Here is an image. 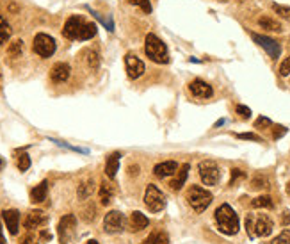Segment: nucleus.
Wrapping results in <instances>:
<instances>
[{
    "mask_svg": "<svg viewBox=\"0 0 290 244\" xmlns=\"http://www.w3.org/2000/svg\"><path fill=\"white\" fill-rule=\"evenodd\" d=\"M47 196H48L47 180H43L41 184H38L32 191H30V201H32V203H43V201L47 200Z\"/></svg>",
    "mask_w": 290,
    "mask_h": 244,
    "instance_id": "nucleus-20",
    "label": "nucleus"
},
{
    "mask_svg": "<svg viewBox=\"0 0 290 244\" xmlns=\"http://www.w3.org/2000/svg\"><path fill=\"white\" fill-rule=\"evenodd\" d=\"M148 225H149V219L146 218L143 212L136 210V212H132V214H130V230H132V232L145 230V228H148Z\"/></svg>",
    "mask_w": 290,
    "mask_h": 244,
    "instance_id": "nucleus-19",
    "label": "nucleus"
},
{
    "mask_svg": "<svg viewBox=\"0 0 290 244\" xmlns=\"http://www.w3.org/2000/svg\"><path fill=\"white\" fill-rule=\"evenodd\" d=\"M145 244H169V236L164 230H153L145 239Z\"/></svg>",
    "mask_w": 290,
    "mask_h": 244,
    "instance_id": "nucleus-24",
    "label": "nucleus"
},
{
    "mask_svg": "<svg viewBox=\"0 0 290 244\" xmlns=\"http://www.w3.org/2000/svg\"><path fill=\"white\" fill-rule=\"evenodd\" d=\"M244 178H246V173H244L242 169H237V167H235V169H231V180H230V185H231V187H233V185L237 184L239 180H244Z\"/></svg>",
    "mask_w": 290,
    "mask_h": 244,
    "instance_id": "nucleus-36",
    "label": "nucleus"
},
{
    "mask_svg": "<svg viewBox=\"0 0 290 244\" xmlns=\"http://www.w3.org/2000/svg\"><path fill=\"white\" fill-rule=\"evenodd\" d=\"M120 159H121L120 152H114V154L109 155L105 161V175L111 180L116 178V175H118V171H120Z\"/></svg>",
    "mask_w": 290,
    "mask_h": 244,
    "instance_id": "nucleus-18",
    "label": "nucleus"
},
{
    "mask_svg": "<svg viewBox=\"0 0 290 244\" xmlns=\"http://www.w3.org/2000/svg\"><path fill=\"white\" fill-rule=\"evenodd\" d=\"M0 86H2V73H0Z\"/></svg>",
    "mask_w": 290,
    "mask_h": 244,
    "instance_id": "nucleus-52",
    "label": "nucleus"
},
{
    "mask_svg": "<svg viewBox=\"0 0 290 244\" xmlns=\"http://www.w3.org/2000/svg\"><path fill=\"white\" fill-rule=\"evenodd\" d=\"M176 171H178V163H176V161H164V163H158L153 169L157 178H166V176L175 175Z\"/></svg>",
    "mask_w": 290,
    "mask_h": 244,
    "instance_id": "nucleus-17",
    "label": "nucleus"
},
{
    "mask_svg": "<svg viewBox=\"0 0 290 244\" xmlns=\"http://www.w3.org/2000/svg\"><path fill=\"white\" fill-rule=\"evenodd\" d=\"M273 11L290 22V7H287V5H280V4H273Z\"/></svg>",
    "mask_w": 290,
    "mask_h": 244,
    "instance_id": "nucleus-33",
    "label": "nucleus"
},
{
    "mask_svg": "<svg viewBox=\"0 0 290 244\" xmlns=\"http://www.w3.org/2000/svg\"><path fill=\"white\" fill-rule=\"evenodd\" d=\"M48 223V216L43 210H30L29 214L23 219V227L27 230H34V228H41Z\"/></svg>",
    "mask_w": 290,
    "mask_h": 244,
    "instance_id": "nucleus-14",
    "label": "nucleus"
},
{
    "mask_svg": "<svg viewBox=\"0 0 290 244\" xmlns=\"http://www.w3.org/2000/svg\"><path fill=\"white\" fill-rule=\"evenodd\" d=\"M2 167H4V161L0 159V171H2Z\"/></svg>",
    "mask_w": 290,
    "mask_h": 244,
    "instance_id": "nucleus-50",
    "label": "nucleus"
},
{
    "mask_svg": "<svg viewBox=\"0 0 290 244\" xmlns=\"http://www.w3.org/2000/svg\"><path fill=\"white\" fill-rule=\"evenodd\" d=\"M21 54H23V41H21V39H14L7 48V56L9 57H20Z\"/></svg>",
    "mask_w": 290,
    "mask_h": 244,
    "instance_id": "nucleus-29",
    "label": "nucleus"
},
{
    "mask_svg": "<svg viewBox=\"0 0 290 244\" xmlns=\"http://www.w3.org/2000/svg\"><path fill=\"white\" fill-rule=\"evenodd\" d=\"M96 25L94 23H87L85 22L84 23V27H82V32H80V41H85V39H91V38H94L96 36Z\"/></svg>",
    "mask_w": 290,
    "mask_h": 244,
    "instance_id": "nucleus-28",
    "label": "nucleus"
},
{
    "mask_svg": "<svg viewBox=\"0 0 290 244\" xmlns=\"http://www.w3.org/2000/svg\"><path fill=\"white\" fill-rule=\"evenodd\" d=\"M285 134H287V129H285V127H282V125H276V127H274V132H273V137H274V139H280V137L285 136Z\"/></svg>",
    "mask_w": 290,
    "mask_h": 244,
    "instance_id": "nucleus-42",
    "label": "nucleus"
},
{
    "mask_svg": "<svg viewBox=\"0 0 290 244\" xmlns=\"http://www.w3.org/2000/svg\"><path fill=\"white\" fill-rule=\"evenodd\" d=\"M289 73H290V57H287L282 65H280V75L285 77V75H289Z\"/></svg>",
    "mask_w": 290,
    "mask_h": 244,
    "instance_id": "nucleus-41",
    "label": "nucleus"
},
{
    "mask_svg": "<svg viewBox=\"0 0 290 244\" xmlns=\"http://www.w3.org/2000/svg\"><path fill=\"white\" fill-rule=\"evenodd\" d=\"M84 23H85V20L82 16H78V14L70 16L63 27V36L66 39H78L80 38V32H82Z\"/></svg>",
    "mask_w": 290,
    "mask_h": 244,
    "instance_id": "nucleus-9",
    "label": "nucleus"
},
{
    "mask_svg": "<svg viewBox=\"0 0 290 244\" xmlns=\"http://www.w3.org/2000/svg\"><path fill=\"white\" fill-rule=\"evenodd\" d=\"M221 125H224V120H219L218 123H216V127H221Z\"/></svg>",
    "mask_w": 290,
    "mask_h": 244,
    "instance_id": "nucleus-48",
    "label": "nucleus"
},
{
    "mask_svg": "<svg viewBox=\"0 0 290 244\" xmlns=\"http://www.w3.org/2000/svg\"><path fill=\"white\" fill-rule=\"evenodd\" d=\"M189 169H191L189 164H184V166L180 167V173L169 182V185H171L173 191H180V189L185 185V180H187V176H189Z\"/></svg>",
    "mask_w": 290,
    "mask_h": 244,
    "instance_id": "nucleus-21",
    "label": "nucleus"
},
{
    "mask_svg": "<svg viewBox=\"0 0 290 244\" xmlns=\"http://www.w3.org/2000/svg\"><path fill=\"white\" fill-rule=\"evenodd\" d=\"M258 25L262 27V29L265 30H273V32H282V25L276 22V20H273V18L269 16H262L260 20H258Z\"/></svg>",
    "mask_w": 290,
    "mask_h": 244,
    "instance_id": "nucleus-25",
    "label": "nucleus"
},
{
    "mask_svg": "<svg viewBox=\"0 0 290 244\" xmlns=\"http://www.w3.org/2000/svg\"><path fill=\"white\" fill-rule=\"evenodd\" d=\"M0 244H5V239H4V230H2V225H0Z\"/></svg>",
    "mask_w": 290,
    "mask_h": 244,
    "instance_id": "nucleus-46",
    "label": "nucleus"
},
{
    "mask_svg": "<svg viewBox=\"0 0 290 244\" xmlns=\"http://www.w3.org/2000/svg\"><path fill=\"white\" fill-rule=\"evenodd\" d=\"M41 239H43V241H50V239H52V236L48 234V232H41Z\"/></svg>",
    "mask_w": 290,
    "mask_h": 244,
    "instance_id": "nucleus-44",
    "label": "nucleus"
},
{
    "mask_svg": "<svg viewBox=\"0 0 290 244\" xmlns=\"http://www.w3.org/2000/svg\"><path fill=\"white\" fill-rule=\"evenodd\" d=\"M145 52H146V56L153 61V63H158V65L169 63V52H167V47L164 45V41L158 38V36H155V34L146 36Z\"/></svg>",
    "mask_w": 290,
    "mask_h": 244,
    "instance_id": "nucleus-3",
    "label": "nucleus"
},
{
    "mask_svg": "<svg viewBox=\"0 0 290 244\" xmlns=\"http://www.w3.org/2000/svg\"><path fill=\"white\" fill-rule=\"evenodd\" d=\"M11 34H13V29H11V25L5 22L4 16H0V47H2V45H4L9 38H11Z\"/></svg>",
    "mask_w": 290,
    "mask_h": 244,
    "instance_id": "nucleus-26",
    "label": "nucleus"
},
{
    "mask_svg": "<svg viewBox=\"0 0 290 244\" xmlns=\"http://www.w3.org/2000/svg\"><path fill=\"white\" fill-rule=\"evenodd\" d=\"M125 227V216L121 214L120 210H111L109 214L103 219V230L107 234H118Z\"/></svg>",
    "mask_w": 290,
    "mask_h": 244,
    "instance_id": "nucleus-10",
    "label": "nucleus"
},
{
    "mask_svg": "<svg viewBox=\"0 0 290 244\" xmlns=\"http://www.w3.org/2000/svg\"><path fill=\"white\" fill-rule=\"evenodd\" d=\"M267 187H269V180H267V176L256 175L251 178V189H255V191H260V189H267Z\"/></svg>",
    "mask_w": 290,
    "mask_h": 244,
    "instance_id": "nucleus-30",
    "label": "nucleus"
},
{
    "mask_svg": "<svg viewBox=\"0 0 290 244\" xmlns=\"http://www.w3.org/2000/svg\"><path fill=\"white\" fill-rule=\"evenodd\" d=\"M82 218H84V221H94V219H96V209H94L93 205H89L87 207V209H84V216H82Z\"/></svg>",
    "mask_w": 290,
    "mask_h": 244,
    "instance_id": "nucleus-37",
    "label": "nucleus"
},
{
    "mask_svg": "<svg viewBox=\"0 0 290 244\" xmlns=\"http://www.w3.org/2000/svg\"><path fill=\"white\" fill-rule=\"evenodd\" d=\"M29 167H30L29 154H20V157H18V169H20V171H27Z\"/></svg>",
    "mask_w": 290,
    "mask_h": 244,
    "instance_id": "nucleus-34",
    "label": "nucleus"
},
{
    "mask_svg": "<svg viewBox=\"0 0 290 244\" xmlns=\"http://www.w3.org/2000/svg\"><path fill=\"white\" fill-rule=\"evenodd\" d=\"M287 194H289V196H290V182H289V184H287Z\"/></svg>",
    "mask_w": 290,
    "mask_h": 244,
    "instance_id": "nucleus-49",
    "label": "nucleus"
},
{
    "mask_svg": "<svg viewBox=\"0 0 290 244\" xmlns=\"http://www.w3.org/2000/svg\"><path fill=\"white\" fill-rule=\"evenodd\" d=\"M128 171H130V175H136V173H139V166H130L128 167Z\"/></svg>",
    "mask_w": 290,
    "mask_h": 244,
    "instance_id": "nucleus-45",
    "label": "nucleus"
},
{
    "mask_svg": "<svg viewBox=\"0 0 290 244\" xmlns=\"http://www.w3.org/2000/svg\"><path fill=\"white\" fill-rule=\"evenodd\" d=\"M70 66L66 63H56V65L52 66L50 70V79L52 82H56V84H63L70 79Z\"/></svg>",
    "mask_w": 290,
    "mask_h": 244,
    "instance_id": "nucleus-16",
    "label": "nucleus"
},
{
    "mask_svg": "<svg viewBox=\"0 0 290 244\" xmlns=\"http://www.w3.org/2000/svg\"><path fill=\"white\" fill-rule=\"evenodd\" d=\"M94 193V182L93 180H84V182H80V185H78L77 189V194H78V200H87V198H91Z\"/></svg>",
    "mask_w": 290,
    "mask_h": 244,
    "instance_id": "nucleus-23",
    "label": "nucleus"
},
{
    "mask_svg": "<svg viewBox=\"0 0 290 244\" xmlns=\"http://www.w3.org/2000/svg\"><path fill=\"white\" fill-rule=\"evenodd\" d=\"M235 111H237V114H239L242 120H249V118H251V109L246 107V105H237Z\"/></svg>",
    "mask_w": 290,
    "mask_h": 244,
    "instance_id": "nucleus-38",
    "label": "nucleus"
},
{
    "mask_svg": "<svg viewBox=\"0 0 290 244\" xmlns=\"http://www.w3.org/2000/svg\"><path fill=\"white\" fill-rule=\"evenodd\" d=\"M273 198L264 194V196H258L251 201V207L253 209H273Z\"/></svg>",
    "mask_w": 290,
    "mask_h": 244,
    "instance_id": "nucleus-27",
    "label": "nucleus"
},
{
    "mask_svg": "<svg viewBox=\"0 0 290 244\" xmlns=\"http://www.w3.org/2000/svg\"><path fill=\"white\" fill-rule=\"evenodd\" d=\"M85 244H100V243H98V241H94V239H89Z\"/></svg>",
    "mask_w": 290,
    "mask_h": 244,
    "instance_id": "nucleus-47",
    "label": "nucleus"
},
{
    "mask_svg": "<svg viewBox=\"0 0 290 244\" xmlns=\"http://www.w3.org/2000/svg\"><path fill=\"white\" fill-rule=\"evenodd\" d=\"M128 2L132 5H137L139 9H143L146 14L151 13V2H149V0H128Z\"/></svg>",
    "mask_w": 290,
    "mask_h": 244,
    "instance_id": "nucleus-32",
    "label": "nucleus"
},
{
    "mask_svg": "<svg viewBox=\"0 0 290 244\" xmlns=\"http://www.w3.org/2000/svg\"><path fill=\"white\" fill-rule=\"evenodd\" d=\"M274 223L267 214H248L246 216V230L251 237H267L273 232Z\"/></svg>",
    "mask_w": 290,
    "mask_h": 244,
    "instance_id": "nucleus-2",
    "label": "nucleus"
},
{
    "mask_svg": "<svg viewBox=\"0 0 290 244\" xmlns=\"http://www.w3.org/2000/svg\"><path fill=\"white\" fill-rule=\"evenodd\" d=\"M145 205L148 207L151 212H160L166 209V196L157 185H148L145 193Z\"/></svg>",
    "mask_w": 290,
    "mask_h": 244,
    "instance_id": "nucleus-7",
    "label": "nucleus"
},
{
    "mask_svg": "<svg viewBox=\"0 0 290 244\" xmlns=\"http://www.w3.org/2000/svg\"><path fill=\"white\" fill-rule=\"evenodd\" d=\"M189 91H191V94L194 96V98H201V100L212 98V94H214L212 86H209V84H207L205 81H201V79H194V81H191V84H189Z\"/></svg>",
    "mask_w": 290,
    "mask_h": 244,
    "instance_id": "nucleus-12",
    "label": "nucleus"
},
{
    "mask_svg": "<svg viewBox=\"0 0 290 244\" xmlns=\"http://www.w3.org/2000/svg\"><path fill=\"white\" fill-rule=\"evenodd\" d=\"M114 185H111L109 182H103L102 185H100V201H102V205H109L112 201V198H114Z\"/></svg>",
    "mask_w": 290,
    "mask_h": 244,
    "instance_id": "nucleus-22",
    "label": "nucleus"
},
{
    "mask_svg": "<svg viewBox=\"0 0 290 244\" xmlns=\"http://www.w3.org/2000/svg\"><path fill=\"white\" fill-rule=\"evenodd\" d=\"M271 120L269 118H265V116H260V118H256L255 121V129H267V127H271Z\"/></svg>",
    "mask_w": 290,
    "mask_h": 244,
    "instance_id": "nucleus-39",
    "label": "nucleus"
},
{
    "mask_svg": "<svg viewBox=\"0 0 290 244\" xmlns=\"http://www.w3.org/2000/svg\"><path fill=\"white\" fill-rule=\"evenodd\" d=\"M57 232H59L61 243L70 244L77 236V218L73 214H66L64 218H61L59 225H57Z\"/></svg>",
    "mask_w": 290,
    "mask_h": 244,
    "instance_id": "nucleus-6",
    "label": "nucleus"
},
{
    "mask_svg": "<svg viewBox=\"0 0 290 244\" xmlns=\"http://www.w3.org/2000/svg\"><path fill=\"white\" fill-rule=\"evenodd\" d=\"M216 223H218L219 230L226 236H235L240 230L239 216L228 203H222L216 209Z\"/></svg>",
    "mask_w": 290,
    "mask_h": 244,
    "instance_id": "nucleus-1",
    "label": "nucleus"
},
{
    "mask_svg": "<svg viewBox=\"0 0 290 244\" xmlns=\"http://www.w3.org/2000/svg\"><path fill=\"white\" fill-rule=\"evenodd\" d=\"M198 171H200V178L205 185H218L221 180V169L214 161H201L198 164Z\"/></svg>",
    "mask_w": 290,
    "mask_h": 244,
    "instance_id": "nucleus-5",
    "label": "nucleus"
},
{
    "mask_svg": "<svg viewBox=\"0 0 290 244\" xmlns=\"http://www.w3.org/2000/svg\"><path fill=\"white\" fill-rule=\"evenodd\" d=\"M23 244H34V243H32V241H25Z\"/></svg>",
    "mask_w": 290,
    "mask_h": 244,
    "instance_id": "nucleus-51",
    "label": "nucleus"
},
{
    "mask_svg": "<svg viewBox=\"0 0 290 244\" xmlns=\"http://www.w3.org/2000/svg\"><path fill=\"white\" fill-rule=\"evenodd\" d=\"M2 219L5 221L9 234L11 236H18V230H20V212L16 209H7L2 212Z\"/></svg>",
    "mask_w": 290,
    "mask_h": 244,
    "instance_id": "nucleus-15",
    "label": "nucleus"
},
{
    "mask_svg": "<svg viewBox=\"0 0 290 244\" xmlns=\"http://www.w3.org/2000/svg\"><path fill=\"white\" fill-rule=\"evenodd\" d=\"M187 201L189 205L194 209V212L201 214L212 203V193H209L207 189L200 187V185H192L187 191Z\"/></svg>",
    "mask_w": 290,
    "mask_h": 244,
    "instance_id": "nucleus-4",
    "label": "nucleus"
},
{
    "mask_svg": "<svg viewBox=\"0 0 290 244\" xmlns=\"http://www.w3.org/2000/svg\"><path fill=\"white\" fill-rule=\"evenodd\" d=\"M87 54V65H89L91 70H98L100 66V56L96 50H87L85 52Z\"/></svg>",
    "mask_w": 290,
    "mask_h": 244,
    "instance_id": "nucleus-31",
    "label": "nucleus"
},
{
    "mask_svg": "<svg viewBox=\"0 0 290 244\" xmlns=\"http://www.w3.org/2000/svg\"><path fill=\"white\" fill-rule=\"evenodd\" d=\"M282 225L285 227V225H290V212L289 210H283L282 212Z\"/></svg>",
    "mask_w": 290,
    "mask_h": 244,
    "instance_id": "nucleus-43",
    "label": "nucleus"
},
{
    "mask_svg": "<svg viewBox=\"0 0 290 244\" xmlns=\"http://www.w3.org/2000/svg\"><path fill=\"white\" fill-rule=\"evenodd\" d=\"M32 48H34V52L38 54L39 57H43V59H47V57H52L54 56V52H56V39L52 38V36L48 34H38L34 38V43H32Z\"/></svg>",
    "mask_w": 290,
    "mask_h": 244,
    "instance_id": "nucleus-8",
    "label": "nucleus"
},
{
    "mask_svg": "<svg viewBox=\"0 0 290 244\" xmlns=\"http://www.w3.org/2000/svg\"><path fill=\"white\" fill-rule=\"evenodd\" d=\"M271 244H290V230H283L280 236H276Z\"/></svg>",
    "mask_w": 290,
    "mask_h": 244,
    "instance_id": "nucleus-35",
    "label": "nucleus"
},
{
    "mask_svg": "<svg viewBox=\"0 0 290 244\" xmlns=\"http://www.w3.org/2000/svg\"><path fill=\"white\" fill-rule=\"evenodd\" d=\"M253 39H255L256 45H260L267 54L271 56V59H278L280 54H282V47L278 43L276 39L269 38V36H262V34H253Z\"/></svg>",
    "mask_w": 290,
    "mask_h": 244,
    "instance_id": "nucleus-11",
    "label": "nucleus"
},
{
    "mask_svg": "<svg viewBox=\"0 0 290 244\" xmlns=\"http://www.w3.org/2000/svg\"><path fill=\"white\" fill-rule=\"evenodd\" d=\"M237 137H239V139H246V141H258V143L262 141V137H260V136H256V134H253V132L237 134Z\"/></svg>",
    "mask_w": 290,
    "mask_h": 244,
    "instance_id": "nucleus-40",
    "label": "nucleus"
},
{
    "mask_svg": "<svg viewBox=\"0 0 290 244\" xmlns=\"http://www.w3.org/2000/svg\"><path fill=\"white\" fill-rule=\"evenodd\" d=\"M125 68H127V75L130 79H139L145 73V63H143L139 57L132 56V54H128L125 57Z\"/></svg>",
    "mask_w": 290,
    "mask_h": 244,
    "instance_id": "nucleus-13",
    "label": "nucleus"
}]
</instances>
